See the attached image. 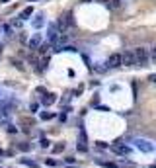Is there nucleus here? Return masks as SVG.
I'll list each match as a JSON object with an SVG mask.
<instances>
[{"instance_id": "1", "label": "nucleus", "mask_w": 156, "mask_h": 168, "mask_svg": "<svg viewBox=\"0 0 156 168\" xmlns=\"http://www.w3.org/2000/svg\"><path fill=\"white\" fill-rule=\"evenodd\" d=\"M133 55H135V65H140V67H146L148 65V51L146 49L137 47L133 51Z\"/></svg>"}, {"instance_id": "2", "label": "nucleus", "mask_w": 156, "mask_h": 168, "mask_svg": "<svg viewBox=\"0 0 156 168\" xmlns=\"http://www.w3.org/2000/svg\"><path fill=\"white\" fill-rule=\"evenodd\" d=\"M69 26H74V18H72V12H64L63 16L59 18V24H57V27L64 31Z\"/></svg>"}, {"instance_id": "3", "label": "nucleus", "mask_w": 156, "mask_h": 168, "mask_svg": "<svg viewBox=\"0 0 156 168\" xmlns=\"http://www.w3.org/2000/svg\"><path fill=\"white\" fill-rule=\"evenodd\" d=\"M135 147L143 152H152L154 151V145L150 141H146V139H135Z\"/></svg>"}, {"instance_id": "4", "label": "nucleus", "mask_w": 156, "mask_h": 168, "mask_svg": "<svg viewBox=\"0 0 156 168\" xmlns=\"http://www.w3.org/2000/svg\"><path fill=\"white\" fill-rule=\"evenodd\" d=\"M111 151H113L115 155L125 156V155H129V152H131V147H129V145H125V143H115V145H111Z\"/></svg>"}, {"instance_id": "5", "label": "nucleus", "mask_w": 156, "mask_h": 168, "mask_svg": "<svg viewBox=\"0 0 156 168\" xmlns=\"http://www.w3.org/2000/svg\"><path fill=\"white\" fill-rule=\"evenodd\" d=\"M121 65H125V67H133V65H135V55H133V51H125L121 55Z\"/></svg>"}, {"instance_id": "6", "label": "nucleus", "mask_w": 156, "mask_h": 168, "mask_svg": "<svg viewBox=\"0 0 156 168\" xmlns=\"http://www.w3.org/2000/svg\"><path fill=\"white\" fill-rule=\"evenodd\" d=\"M107 67H109V69H117V67H121V55H119V53L109 55V59H107Z\"/></svg>"}, {"instance_id": "7", "label": "nucleus", "mask_w": 156, "mask_h": 168, "mask_svg": "<svg viewBox=\"0 0 156 168\" xmlns=\"http://www.w3.org/2000/svg\"><path fill=\"white\" fill-rule=\"evenodd\" d=\"M59 37H61V35H59V27H57V26H51V27H49V41H51V43H57Z\"/></svg>"}, {"instance_id": "8", "label": "nucleus", "mask_w": 156, "mask_h": 168, "mask_svg": "<svg viewBox=\"0 0 156 168\" xmlns=\"http://www.w3.org/2000/svg\"><path fill=\"white\" fill-rule=\"evenodd\" d=\"M29 49H39V45H41V33H35L31 39H29Z\"/></svg>"}, {"instance_id": "9", "label": "nucleus", "mask_w": 156, "mask_h": 168, "mask_svg": "<svg viewBox=\"0 0 156 168\" xmlns=\"http://www.w3.org/2000/svg\"><path fill=\"white\" fill-rule=\"evenodd\" d=\"M78 151L80 152H86L88 151V145H86V133L80 131V139H78Z\"/></svg>"}, {"instance_id": "10", "label": "nucleus", "mask_w": 156, "mask_h": 168, "mask_svg": "<svg viewBox=\"0 0 156 168\" xmlns=\"http://www.w3.org/2000/svg\"><path fill=\"white\" fill-rule=\"evenodd\" d=\"M55 100H57L55 94H45L41 102H43V106H51V104H55Z\"/></svg>"}, {"instance_id": "11", "label": "nucleus", "mask_w": 156, "mask_h": 168, "mask_svg": "<svg viewBox=\"0 0 156 168\" xmlns=\"http://www.w3.org/2000/svg\"><path fill=\"white\" fill-rule=\"evenodd\" d=\"M31 14H33V8H31V6H29V8H26L24 12L20 14V18H21V20H26V18H29V16H31Z\"/></svg>"}, {"instance_id": "12", "label": "nucleus", "mask_w": 156, "mask_h": 168, "mask_svg": "<svg viewBox=\"0 0 156 168\" xmlns=\"http://www.w3.org/2000/svg\"><path fill=\"white\" fill-rule=\"evenodd\" d=\"M98 164L100 166H106V168H115L117 166L115 162H107V160H98Z\"/></svg>"}, {"instance_id": "13", "label": "nucleus", "mask_w": 156, "mask_h": 168, "mask_svg": "<svg viewBox=\"0 0 156 168\" xmlns=\"http://www.w3.org/2000/svg\"><path fill=\"white\" fill-rule=\"evenodd\" d=\"M21 162H24L26 166H31V168H37V162H33V160H29V158H21Z\"/></svg>"}, {"instance_id": "14", "label": "nucleus", "mask_w": 156, "mask_h": 168, "mask_svg": "<svg viewBox=\"0 0 156 168\" xmlns=\"http://www.w3.org/2000/svg\"><path fill=\"white\" fill-rule=\"evenodd\" d=\"M63 151H64V143H59L53 147V152H63Z\"/></svg>"}, {"instance_id": "15", "label": "nucleus", "mask_w": 156, "mask_h": 168, "mask_svg": "<svg viewBox=\"0 0 156 168\" xmlns=\"http://www.w3.org/2000/svg\"><path fill=\"white\" fill-rule=\"evenodd\" d=\"M55 118V113H51V112H43L41 113V119H53Z\"/></svg>"}, {"instance_id": "16", "label": "nucleus", "mask_w": 156, "mask_h": 168, "mask_svg": "<svg viewBox=\"0 0 156 168\" xmlns=\"http://www.w3.org/2000/svg\"><path fill=\"white\" fill-rule=\"evenodd\" d=\"M45 164L47 166H57V160L55 158H45Z\"/></svg>"}, {"instance_id": "17", "label": "nucleus", "mask_w": 156, "mask_h": 168, "mask_svg": "<svg viewBox=\"0 0 156 168\" xmlns=\"http://www.w3.org/2000/svg\"><path fill=\"white\" fill-rule=\"evenodd\" d=\"M148 57H150V59L156 63V47H152V49H150V55H148Z\"/></svg>"}, {"instance_id": "18", "label": "nucleus", "mask_w": 156, "mask_h": 168, "mask_svg": "<svg viewBox=\"0 0 156 168\" xmlns=\"http://www.w3.org/2000/svg\"><path fill=\"white\" fill-rule=\"evenodd\" d=\"M21 125H33V119H29V118L26 119L24 118V119H21Z\"/></svg>"}, {"instance_id": "19", "label": "nucleus", "mask_w": 156, "mask_h": 168, "mask_svg": "<svg viewBox=\"0 0 156 168\" xmlns=\"http://www.w3.org/2000/svg\"><path fill=\"white\" fill-rule=\"evenodd\" d=\"M41 24H43V16H39V18H37V20L33 22V26H35V27H39Z\"/></svg>"}, {"instance_id": "20", "label": "nucleus", "mask_w": 156, "mask_h": 168, "mask_svg": "<svg viewBox=\"0 0 156 168\" xmlns=\"http://www.w3.org/2000/svg\"><path fill=\"white\" fill-rule=\"evenodd\" d=\"M41 147H43V149L49 147V141H47V139H41Z\"/></svg>"}, {"instance_id": "21", "label": "nucleus", "mask_w": 156, "mask_h": 168, "mask_svg": "<svg viewBox=\"0 0 156 168\" xmlns=\"http://www.w3.org/2000/svg\"><path fill=\"white\" fill-rule=\"evenodd\" d=\"M20 149H21V151H29V145H27V143H21Z\"/></svg>"}, {"instance_id": "22", "label": "nucleus", "mask_w": 156, "mask_h": 168, "mask_svg": "<svg viewBox=\"0 0 156 168\" xmlns=\"http://www.w3.org/2000/svg\"><path fill=\"white\" fill-rule=\"evenodd\" d=\"M111 6H113V8H117V6H121V0H113V2H111Z\"/></svg>"}, {"instance_id": "23", "label": "nucleus", "mask_w": 156, "mask_h": 168, "mask_svg": "<svg viewBox=\"0 0 156 168\" xmlns=\"http://www.w3.org/2000/svg\"><path fill=\"white\" fill-rule=\"evenodd\" d=\"M148 80H150V82H156V74H150V76H148Z\"/></svg>"}, {"instance_id": "24", "label": "nucleus", "mask_w": 156, "mask_h": 168, "mask_svg": "<svg viewBox=\"0 0 156 168\" xmlns=\"http://www.w3.org/2000/svg\"><path fill=\"white\" fill-rule=\"evenodd\" d=\"M6 2H10V0H0V4H6Z\"/></svg>"}, {"instance_id": "25", "label": "nucleus", "mask_w": 156, "mask_h": 168, "mask_svg": "<svg viewBox=\"0 0 156 168\" xmlns=\"http://www.w3.org/2000/svg\"><path fill=\"white\" fill-rule=\"evenodd\" d=\"M0 155H4V152H2V149H0Z\"/></svg>"}, {"instance_id": "26", "label": "nucleus", "mask_w": 156, "mask_h": 168, "mask_svg": "<svg viewBox=\"0 0 156 168\" xmlns=\"http://www.w3.org/2000/svg\"><path fill=\"white\" fill-rule=\"evenodd\" d=\"M66 168H74V166H66Z\"/></svg>"}, {"instance_id": "27", "label": "nucleus", "mask_w": 156, "mask_h": 168, "mask_svg": "<svg viewBox=\"0 0 156 168\" xmlns=\"http://www.w3.org/2000/svg\"><path fill=\"white\" fill-rule=\"evenodd\" d=\"M29 2H33V0H29Z\"/></svg>"}]
</instances>
